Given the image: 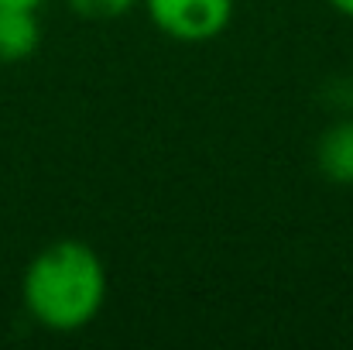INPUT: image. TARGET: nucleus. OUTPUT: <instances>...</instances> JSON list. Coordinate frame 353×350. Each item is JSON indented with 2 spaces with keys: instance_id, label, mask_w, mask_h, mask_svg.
I'll return each instance as SVG.
<instances>
[{
  "instance_id": "4",
  "label": "nucleus",
  "mask_w": 353,
  "mask_h": 350,
  "mask_svg": "<svg viewBox=\"0 0 353 350\" xmlns=\"http://www.w3.org/2000/svg\"><path fill=\"white\" fill-rule=\"evenodd\" d=\"M41 45L38 10L3 7L0 3V62H24Z\"/></svg>"
},
{
  "instance_id": "3",
  "label": "nucleus",
  "mask_w": 353,
  "mask_h": 350,
  "mask_svg": "<svg viewBox=\"0 0 353 350\" xmlns=\"http://www.w3.org/2000/svg\"><path fill=\"white\" fill-rule=\"evenodd\" d=\"M316 168L333 186H353V117L330 124L316 144Z\"/></svg>"
},
{
  "instance_id": "5",
  "label": "nucleus",
  "mask_w": 353,
  "mask_h": 350,
  "mask_svg": "<svg viewBox=\"0 0 353 350\" xmlns=\"http://www.w3.org/2000/svg\"><path fill=\"white\" fill-rule=\"evenodd\" d=\"M65 3L83 21H117L127 10H134L141 0H65Z\"/></svg>"
},
{
  "instance_id": "6",
  "label": "nucleus",
  "mask_w": 353,
  "mask_h": 350,
  "mask_svg": "<svg viewBox=\"0 0 353 350\" xmlns=\"http://www.w3.org/2000/svg\"><path fill=\"white\" fill-rule=\"evenodd\" d=\"M3 7H21V10H38L45 0H0Z\"/></svg>"
},
{
  "instance_id": "2",
  "label": "nucleus",
  "mask_w": 353,
  "mask_h": 350,
  "mask_svg": "<svg viewBox=\"0 0 353 350\" xmlns=\"http://www.w3.org/2000/svg\"><path fill=\"white\" fill-rule=\"evenodd\" d=\"M148 21L172 41L199 45L220 38L234 21V0H141Z\"/></svg>"
},
{
  "instance_id": "1",
  "label": "nucleus",
  "mask_w": 353,
  "mask_h": 350,
  "mask_svg": "<svg viewBox=\"0 0 353 350\" xmlns=\"http://www.w3.org/2000/svg\"><path fill=\"white\" fill-rule=\"evenodd\" d=\"M21 299L38 327L52 333H79L100 316L107 302L103 257L83 240H52L28 261Z\"/></svg>"
},
{
  "instance_id": "7",
  "label": "nucleus",
  "mask_w": 353,
  "mask_h": 350,
  "mask_svg": "<svg viewBox=\"0 0 353 350\" xmlns=\"http://www.w3.org/2000/svg\"><path fill=\"white\" fill-rule=\"evenodd\" d=\"M336 14H343V17H353V0H326Z\"/></svg>"
}]
</instances>
